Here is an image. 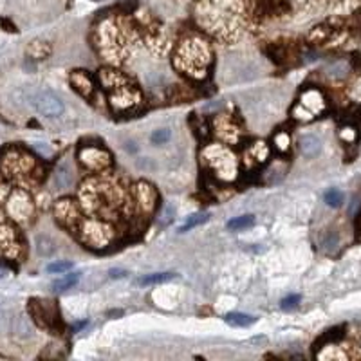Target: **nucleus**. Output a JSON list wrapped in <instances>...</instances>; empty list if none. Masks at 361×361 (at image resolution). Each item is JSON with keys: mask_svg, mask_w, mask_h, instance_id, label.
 <instances>
[{"mask_svg": "<svg viewBox=\"0 0 361 361\" xmlns=\"http://www.w3.org/2000/svg\"><path fill=\"white\" fill-rule=\"evenodd\" d=\"M249 155H251V159H255V161H258V163H262V161H266V159L269 157V148L266 147V143H257L249 150Z\"/></svg>", "mask_w": 361, "mask_h": 361, "instance_id": "obj_27", "label": "nucleus"}, {"mask_svg": "<svg viewBox=\"0 0 361 361\" xmlns=\"http://www.w3.org/2000/svg\"><path fill=\"white\" fill-rule=\"evenodd\" d=\"M343 199H345V195H343L342 190H338V188H330V190H327L325 195H323V201H325V204L330 208H340L343 204Z\"/></svg>", "mask_w": 361, "mask_h": 361, "instance_id": "obj_24", "label": "nucleus"}, {"mask_svg": "<svg viewBox=\"0 0 361 361\" xmlns=\"http://www.w3.org/2000/svg\"><path fill=\"white\" fill-rule=\"evenodd\" d=\"M349 72V65L345 62H336L329 67V74L334 76V78H343V76Z\"/></svg>", "mask_w": 361, "mask_h": 361, "instance_id": "obj_30", "label": "nucleus"}, {"mask_svg": "<svg viewBox=\"0 0 361 361\" xmlns=\"http://www.w3.org/2000/svg\"><path fill=\"white\" fill-rule=\"evenodd\" d=\"M99 81H101L103 89L107 87V91H114V89L128 84V79L119 71H114V69H103L99 72Z\"/></svg>", "mask_w": 361, "mask_h": 361, "instance_id": "obj_15", "label": "nucleus"}, {"mask_svg": "<svg viewBox=\"0 0 361 361\" xmlns=\"http://www.w3.org/2000/svg\"><path fill=\"white\" fill-rule=\"evenodd\" d=\"M9 193H11V190L8 188V184H6L4 181H0V203H6V199L9 197Z\"/></svg>", "mask_w": 361, "mask_h": 361, "instance_id": "obj_38", "label": "nucleus"}, {"mask_svg": "<svg viewBox=\"0 0 361 361\" xmlns=\"http://www.w3.org/2000/svg\"><path fill=\"white\" fill-rule=\"evenodd\" d=\"M2 25H6V27H8V31H16V27H15V25H11V24H9L8 20H2Z\"/></svg>", "mask_w": 361, "mask_h": 361, "instance_id": "obj_41", "label": "nucleus"}, {"mask_svg": "<svg viewBox=\"0 0 361 361\" xmlns=\"http://www.w3.org/2000/svg\"><path fill=\"white\" fill-rule=\"evenodd\" d=\"M74 183V175H72L71 168L67 164H60L54 172V186L58 190H67Z\"/></svg>", "mask_w": 361, "mask_h": 361, "instance_id": "obj_17", "label": "nucleus"}, {"mask_svg": "<svg viewBox=\"0 0 361 361\" xmlns=\"http://www.w3.org/2000/svg\"><path fill=\"white\" fill-rule=\"evenodd\" d=\"M71 85L78 94H81L84 98H91L94 94V78L89 74L87 71H74L71 74Z\"/></svg>", "mask_w": 361, "mask_h": 361, "instance_id": "obj_13", "label": "nucleus"}, {"mask_svg": "<svg viewBox=\"0 0 361 361\" xmlns=\"http://www.w3.org/2000/svg\"><path fill=\"white\" fill-rule=\"evenodd\" d=\"M85 325H87V322H79V323H76V325L74 327H72V330H74V332H76V330H79V329H84V327Z\"/></svg>", "mask_w": 361, "mask_h": 361, "instance_id": "obj_42", "label": "nucleus"}, {"mask_svg": "<svg viewBox=\"0 0 361 361\" xmlns=\"http://www.w3.org/2000/svg\"><path fill=\"white\" fill-rule=\"evenodd\" d=\"M36 251H38L40 257H51L56 251L52 238H49L47 235H38L36 237Z\"/></svg>", "mask_w": 361, "mask_h": 361, "instance_id": "obj_19", "label": "nucleus"}, {"mask_svg": "<svg viewBox=\"0 0 361 361\" xmlns=\"http://www.w3.org/2000/svg\"><path fill=\"white\" fill-rule=\"evenodd\" d=\"M79 274L81 273H71V274H65V276L58 278L56 282H52V291L54 293H62V291H67L71 289L72 286H76V284L79 282Z\"/></svg>", "mask_w": 361, "mask_h": 361, "instance_id": "obj_18", "label": "nucleus"}, {"mask_svg": "<svg viewBox=\"0 0 361 361\" xmlns=\"http://www.w3.org/2000/svg\"><path fill=\"white\" fill-rule=\"evenodd\" d=\"M6 273H8V267H6L4 264H0V276H4Z\"/></svg>", "mask_w": 361, "mask_h": 361, "instance_id": "obj_43", "label": "nucleus"}, {"mask_svg": "<svg viewBox=\"0 0 361 361\" xmlns=\"http://www.w3.org/2000/svg\"><path fill=\"white\" fill-rule=\"evenodd\" d=\"M135 141H127V143H125V150L128 152V154H135V152H137V147H135Z\"/></svg>", "mask_w": 361, "mask_h": 361, "instance_id": "obj_40", "label": "nucleus"}, {"mask_svg": "<svg viewBox=\"0 0 361 361\" xmlns=\"http://www.w3.org/2000/svg\"><path fill=\"white\" fill-rule=\"evenodd\" d=\"M343 123H345V125H357V123H361V105H354V107L349 108L347 116L343 118Z\"/></svg>", "mask_w": 361, "mask_h": 361, "instance_id": "obj_28", "label": "nucleus"}, {"mask_svg": "<svg viewBox=\"0 0 361 361\" xmlns=\"http://www.w3.org/2000/svg\"><path fill=\"white\" fill-rule=\"evenodd\" d=\"M24 244L18 231L9 224L0 223V257L8 260H16L22 255Z\"/></svg>", "mask_w": 361, "mask_h": 361, "instance_id": "obj_10", "label": "nucleus"}, {"mask_svg": "<svg viewBox=\"0 0 361 361\" xmlns=\"http://www.w3.org/2000/svg\"><path fill=\"white\" fill-rule=\"evenodd\" d=\"M273 141H274V148H276L278 152H282V154H287V152H289L291 137L286 130H278L276 134H274Z\"/></svg>", "mask_w": 361, "mask_h": 361, "instance_id": "obj_25", "label": "nucleus"}, {"mask_svg": "<svg viewBox=\"0 0 361 361\" xmlns=\"http://www.w3.org/2000/svg\"><path fill=\"white\" fill-rule=\"evenodd\" d=\"M175 274L174 273H154V274H147L139 280L141 286H155V284H164V282H170L172 278Z\"/></svg>", "mask_w": 361, "mask_h": 361, "instance_id": "obj_23", "label": "nucleus"}, {"mask_svg": "<svg viewBox=\"0 0 361 361\" xmlns=\"http://www.w3.org/2000/svg\"><path fill=\"white\" fill-rule=\"evenodd\" d=\"M255 224V215H240V217H235L231 220H228V230L231 231H240L246 230V228L253 226Z\"/></svg>", "mask_w": 361, "mask_h": 361, "instance_id": "obj_20", "label": "nucleus"}, {"mask_svg": "<svg viewBox=\"0 0 361 361\" xmlns=\"http://www.w3.org/2000/svg\"><path fill=\"white\" fill-rule=\"evenodd\" d=\"M300 300H302V296H300V294H289V296L282 300L280 307H282V309H293V307H296L298 303H300Z\"/></svg>", "mask_w": 361, "mask_h": 361, "instance_id": "obj_33", "label": "nucleus"}, {"mask_svg": "<svg viewBox=\"0 0 361 361\" xmlns=\"http://www.w3.org/2000/svg\"><path fill=\"white\" fill-rule=\"evenodd\" d=\"M177 215V210L174 208V204H164L163 206V211H161V223L163 224H170L174 220V217Z\"/></svg>", "mask_w": 361, "mask_h": 361, "instance_id": "obj_32", "label": "nucleus"}, {"mask_svg": "<svg viewBox=\"0 0 361 361\" xmlns=\"http://www.w3.org/2000/svg\"><path fill=\"white\" fill-rule=\"evenodd\" d=\"M78 161L81 166L94 174H101L112 166V155L107 148L98 145H81L78 148Z\"/></svg>", "mask_w": 361, "mask_h": 361, "instance_id": "obj_3", "label": "nucleus"}, {"mask_svg": "<svg viewBox=\"0 0 361 361\" xmlns=\"http://www.w3.org/2000/svg\"><path fill=\"white\" fill-rule=\"evenodd\" d=\"M193 125H195V135H197L199 139H206L208 137V123L206 121L195 123V119H193Z\"/></svg>", "mask_w": 361, "mask_h": 361, "instance_id": "obj_34", "label": "nucleus"}, {"mask_svg": "<svg viewBox=\"0 0 361 361\" xmlns=\"http://www.w3.org/2000/svg\"><path fill=\"white\" fill-rule=\"evenodd\" d=\"M170 139H172V130L168 127L157 128V130H154L150 134V141L154 145H164V143H168Z\"/></svg>", "mask_w": 361, "mask_h": 361, "instance_id": "obj_26", "label": "nucleus"}, {"mask_svg": "<svg viewBox=\"0 0 361 361\" xmlns=\"http://www.w3.org/2000/svg\"><path fill=\"white\" fill-rule=\"evenodd\" d=\"M33 148H35L36 152H40V154L44 155V157H51V154H52L51 148H49L45 143H35V145H33Z\"/></svg>", "mask_w": 361, "mask_h": 361, "instance_id": "obj_36", "label": "nucleus"}, {"mask_svg": "<svg viewBox=\"0 0 361 361\" xmlns=\"http://www.w3.org/2000/svg\"><path fill=\"white\" fill-rule=\"evenodd\" d=\"M78 233L81 242H85L89 247H94V249L105 247L112 240V228L108 224L98 220V218H94V220H84Z\"/></svg>", "mask_w": 361, "mask_h": 361, "instance_id": "obj_5", "label": "nucleus"}, {"mask_svg": "<svg viewBox=\"0 0 361 361\" xmlns=\"http://www.w3.org/2000/svg\"><path fill=\"white\" fill-rule=\"evenodd\" d=\"M226 322L233 327H247L257 322V318L249 316V314H244V313H230L226 316Z\"/></svg>", "mask_w": 361, "mask_h": 361, "instance_id": "obj_21", "label": "nucleus"}, {"mask_svg": "<svg viewBox=\"0 0 361 361\" xmlns=\"http://www.w3.org/2000/svg\"><path fill=\"white\" fill-rule=\"evenodd\" d=\"M327 108V99L318 89H306L298 99V105L294 107L293 114L298 119H311L316 114H323Z\"/></svg>", "mask_w": 361, "mask_h": 361, "instance_id": "obj_6", "label": "nucleus"}, {"mask_svg": "<svg viewBox=\"0 0 361 361\" xmlns=\"http://www.w3.org/2000/svg\"><path fill=\"white\" fill-rule=\"evenodd\" d=\"M29 313H31L33 320H35V323L38 327L51 330H56L60 327V316L54 302L35 298V300L29 302Z\"/></svg>", "mask_w": 361, "mask_h": 361, "instance_id": "obj_8", "label": "nucleus"}, {"mask_svg": "<svg viewBox=\"0 0 361 361\" xmlns=\"http://www.w3.org/2000/svg\"><path fill=\"white\" fill-rule=\"evenodd\" d=\"M0 170L6 177H22L35 170V159L20 148H8L0 157Z\"/></svg>", "mask_w": 361, "mask_h": 361, "instance_id": "obj_2", "label": "nucleus"}, {"mask_svg": "<svg viewBox=\"0 0 361 361\" xmlns=\"http://www.w3.org/2000/svg\"><path fill=\"white\" fill-rule=\"evenodd\" d=\"M108 274H110V278H125L128 273L125 269H110L108 271Z\"/></svg>", "mask_w": 361, "mask_h": 361, "instance_id": "obj_39", "label": "nucleus"}, {"mask_svg": "<svg viewBox=\"0 0 361 361\" xmlns=\"http://www.w3.org/2000/svg\"><path fill=\"white\" fill-rule=\"evenodd\" d=\"M110 107L116 112H132L139 103H141V94L137 92V89H134L132 85H121V87L110 91Z\"/></svg>", "mask_w": 361, "mask_h": 361, "instance_id": "obj_11", "label": "nucleus"}, {"mask_svg": "<svg viewBox=\"0 0 361 361\" xmlns=\"http://www.w3.org/2000/svg\"><path fill=\"white\" fill-rule=\"evenodd\" d=\"M0 223H4V211H2V208H0Z\"/></svg>", "mask_w": 361, "mask_h": 361, "instance_id": "obj_44", "label": "nucleus"}, {"mask_svg": "<svg viewBox=\"0 0 361 361\" xmlns=\"http://www.w3.org/2000/svg\"><path fill=\"white\" fill-rule=\"evenodd\" d=\"M330 29L327 27V25H318V27L313 29V33L309 35V40L311 42H322V40H325L327 36H329Z\"/></svg>", "mask_w": 361, "mask_h": 361, "instance_id": "obj_29", "label": "nucleus"}, {"mask_svg": "<svg viewBox=\"0 0 361 361\" xmlns=\"http://www.w3.org/2000/svg\"><path fill=\"white\" fill-rule=\"evenodd\" d=\"M211 62V51L201 38H190L179 45L175 56V67L191 76L203 78L208 64Z\"/></svg>", "mask_w": 361, "mask_h": 361, "instance_id": "obj_1", "label": "nucleus"}, {"mask_svg": "<svg viewBox=\"0 0 361 361\" xmlns=\"http://www.w3.org/2000/svg\"><path fill=\"white\" fill-rule=\"evenodd\" d=\"M31 105L45 118H60L64 114V101L51 91H38L31 96Z\"/></svg>", "mask_w": 361, "mask_h": 361, "instance_id": "obj_9", "label": "nucleus"}, {"mask_svg": "<svg viewBox=\"0 0 361 361\" xmlns=\"http://www.w3.org/2000/svg\"><path fill=\"white\" fill-rule=\"evenodd\" d=\"M354 231H356V238L361 240V210L356 213V218H354Z\"/></svg>", "mask_w": 361, "mask_h": 361, "instance_id": "obj_37", "label": "nucleus"}, {"mask_svg": "<svg viewBox=\"0 0 361 361\" xmlns=\"http://www.w3.org/2000/svg\"><path fill=\"white\" fill-rule=\"evenodd\" d=\"M6 211L15 223H27L35 213V203L33 197L22 188H15L6 199Z\"/></svg>", "mask_w": 361, "mask_h": 361, "instance_id": "obj_4", "label": "nucleus"}, {"mask_svg": "<svg viewBox=\"0 0 361 361\" xmlns=\"http://www.w3.org/2000/svg\"><path fill=\"white\" fill-rule=\"evenodd\" d=\"M51 44L45 42V40H33L31 44L25 49V54L31 60H45L49 54H51Z\"/></svg>", "mask_w": 361, "mask_h": 361, "instance_id": "obj_16", "label": "nucleus"}, {"mask_svg": "<svg viewBox=\"0 0 361 361\" xmlns=\"http://www.w3.org/2000/svg\"><path fill=\"white\" fill-rule=\"evenodd\" d=\"M334 247H338V237L334 233H330V235H327V237L323 238V249L332 251Z\"/></svg>", "mask_w": 361, "mask_h": 361, "instance_id": "obj_35", "label": "nucleus"}, {"mask_svg": "<svg viewBox=\"0 0 361 361\" xmlns=\"http://www.w3.org/2000/svg\"><path fill=\"white\" fill-rule=\"evenodd\" d=\"M134 195H135V203H137V206L141 208L145 213H152V211L157 208V201H159L157 190H155L150 183H147V181H139V183H135Z\"/></svg>", "mask_w": 361, "mask_h": 361, "instance_id": "obj_12", "label": "nucleus"}, {"mask_svg": "<svg viewBox=\"0 0 361 361\" xmlns=\"http://www.w3.org/2000/svg\"><path fill=\"white\" fill-rule=\"evenodd\" d=\"M52 213H54L56 223L62 228H65V230L72 231V233H78L79 226L84 223V218L79 215L78 204L69 197L56 201L54 206H52Z\"/></svg>", "mask_w": 361, "mask_h": 361, "instance_id": "obj_7", "label": "nucleus"}, {"mask_svg": "<svg viewBox=\"0 0 361 361\" xmlns=\"http://www.w3.org/2000/svg\"><path fill=\"white\" fill-rule=\"evenodd\" d=\"M298 147H300V154L307 159H314L320 155L322 152V141L313 134H307V135H302L300 141H298Z\"/></svg>", "mask_w": 361, "mask_h": 361, "instance_id": "obj_14", "label": "nucleus"}, {"mask_svg": "<svg viewBox=\"0 0 361 361\" xmlns=\"http://www.w3.org/2000/svg\"><path fill=\"white\" fill-rule=\"evenodd\" d=\"M208 218H210V213H195V215H191L186 223L179 228V233H186V231H190V230H193V228L201 226V224L208 223Z\"/></svg>", "mask_w": 361, "mask_h": 361, "instance_id": "obj_22", "label": "nucleus"}, {"mask_svg": "<svg viewBox=\"0 0 361 361\" xmlns=\"http://www.w3.org/2000/svg\"><path fill=\"white\" fill-rule=\"evenodd\" d=\"M72 269V262H52L47 266V273L51 274H60V273H65V271H71Z\"/></svg>", "mask_w": 361, "mask_h": 361, "instance_id": "obj_31", "label": "nucleus"}]
</instances>
